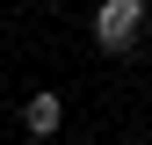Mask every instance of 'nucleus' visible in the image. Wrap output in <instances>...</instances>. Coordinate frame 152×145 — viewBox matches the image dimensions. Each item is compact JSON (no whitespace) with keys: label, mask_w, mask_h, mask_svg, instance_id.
I'll return each mask as SVG.
<instances>
[{"label":"nucleus","mask_w":152,"mask_h":145,"mask_svg":"<svg viewBox=\"0 0 152 145\" xmlns=\"http://www.w3.org/2000/svg\"><path fill=\"white\" fill-rule=\"evenodd\" d=\"M138 29H145V0H102V7H94V44H102L109 58L138 51Z\"/></svg>","instance_id":"obj_1"},{"label":"nucleus","mask_w":152,"mask_h":145,"mask_svg":"<svg viewBox=\"0 0 152 145\" xmlns=\"http://www.w3.org/2000/svg\"><path fill=\"white\" fill-rule=\"evenodd\" d=\"M58 123H65V102H58V94H29V102H22V131H29V138H51Z\"/></svg>","instance_id":"obj_2"}]
</instances>
